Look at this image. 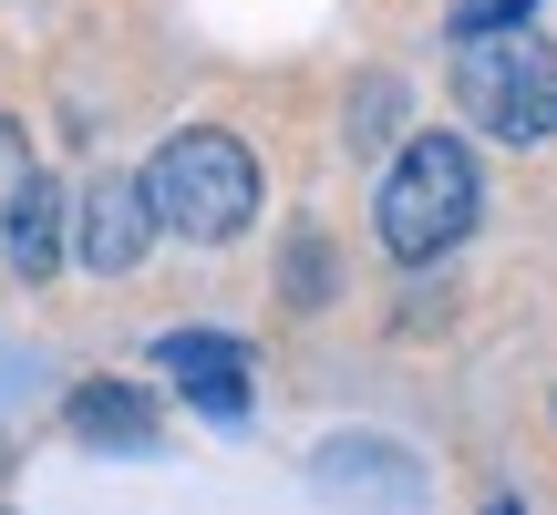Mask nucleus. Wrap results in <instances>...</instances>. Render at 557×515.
<instances>
[{
  "instance_id": "f03ea898",
  "label": "nucleus",
  "mask_w": 557,
  "mask_h": 515,
  "mask_svg": "<svg viewBox=\"0 0 557 515\" xmlns=\"http://www.w3.org/2000/svg\"><path fill=\"white\" fill-rule=\"evenodd\" d=\"M485 217V176H475V145L465 135H413L393 165H382V197H372V238L423 268V258L465 248Z\"/></svg>"
},
{
  "instance_id": "0eeeda50",
  "label": "nucleus",
  "mask_w": 557,
  "mask_h": 515,
  "mask_svg": "<svg viewBox=\"0 0 557 515\" xmlns=\"http://www.w3.org/2000/svg\"><path fill=\"white\" fill-rule=\"evenodd\" d=\"M62 423H73L83 443H103V454H156V402H135L124 381H83V392L62 402Z\"/></svg>"
},
{
  "instance_id": "39448f33",
  "label": "nucleus",
  "mask_w": 557,
  "mask_h": 515,
  "mask_svg": "<svg viewBox=\"0 0 557 515\" xmlns=\"http://www.w3.org/2000/svg\"><path fill=\"white\" fill-rule=\"evenodd\" d=\"M145 248H156V206H145V186L135 176H94L83 206H73V258L103 268V278H124Z\"/></svg>"
},
{
  "instance_id": "1a4fd4ad",
  "label": "nucleus",
  "mask_w": 557,
  "mask_h": 515,
  "mask_svg": "<svg viewBox=\"0 0 557 515\" xmlns=\"http://www.w3.org/2000/svg\"><path fill=\"white\" fill-rule=\"evenodd\" d=\"M32 186V155H21V124H0V206Z\"/></svg>"
},
{
  "instance_id": "20e7f679",
  "label": "nucleus",
  "mask_w": 557,
  "mask_h": 515,
  "mask_svg": "<svg viewBox=\"0 0 557 515\" xmlns=\"http://www.w3.org/2000/svg\"><path fill=\"white\" fill-rule=\"evenodd\" d=\"M156 372L176 381L207 423H248V372H259L248 340H227V330H165L156 340Z\"/></svg>"
},
{
  "instance_id": "f257e3e1",
  "label": "nucleus",
  "mask_w": 557,
  "mask_h": 515,
  "mask_svg": "<svg viewBox=\"0 0 557 515\" xmlns=\"http://www.w3.org/2000/svg\"><path fill=\"white\" fill-rule=\"evenodd\" d=\"M135 186H145V206H156V238H186V248H227L259 217V155H248L227 124L165 135Z\"/></svg>"
},
{
  "instance_id": "7ed1b4c3",
  "label": "nucleus",
  "mask_w": 557,
  "mask_h": 515,
  "mask_svg": "<svg viewBox=\"0 0 557 515\" xmlns=\"http://www.w3.org/2000/svg\"><path fill=\"white\" fill-rule=\"evenodd\" d=\"M455 103H465L496 145H547V135H557V52L527 32V21H506V32H465V52H455Z\"/></svg>"
},
{
  "instance_id": "6e6552de",
  "label": "nucleus",
  "mask_w": 557,
  "mask_h": 515,
  "mask_svg": "<svg viewBox=\"0 0 557 515\" xmlns=\"http://www.w3.org/2000/svg\"><path fill=\"white\" fill-rule=\"evenodd\" d=\"M537 0H455V41L465 32H506V21H527Z\"/></svg>"
},
{
  "instance_id": "9d476101",
  "label": "nucleus",
  "mask_w": 557,
  "mask_h": 515,
  "mask_svg": "<svg viewBox=\"0 0 557 515\" xmlns=\"http://www.w3.org/2000/svg\"><path fill=\"white\" fill-rule=\"evenodd\" d=\"M496 515H517V505H496Z\"/></svg>"
},
{
  "instance_id": "423d86ee",
  "label": "nucleus",
  "mask_w": 557,
  "mask_h": 515,
  "mask_svg": "<svg viewBox=\"0 0 557 515\" xmlns=\"http://www.w3.org/2000/svg\"><path fill=\"white\" fill-rule=\"evenodd\" d=\"M62 238H73V206H62L52 176H32L11 206H0V258H11L21 278H52L62 268Z\"/></svg>"
}]
</instances>
